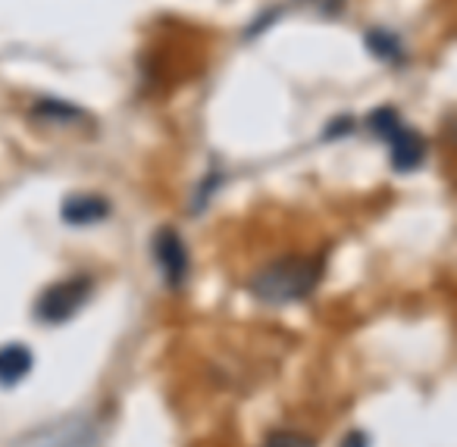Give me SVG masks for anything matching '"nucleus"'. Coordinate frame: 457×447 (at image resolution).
Listing matches in <instances>:
<instances>
[{
	"label": "nucleus",
	"mask_w": 457,
	"mask_h": 447,
	"mask_svg": "<svg viewBox=\"0 0 457 447\" xmlns=\"http://www.w3.org/2000/svg\"><path fill=\"white\" fill-rule=\"evenodd\" d=\"M323 278V263L313 257H282L251 278V291L263 303H295L313 294Z\"/></svg>",
	"instance_id": "f257e3e1"
},
{
	"label": "nucleus",
	"mask_w": 457,
	"mask_h": 447,
	"mask_svg": "<svg viewBox=\"0 0 457 447\" xmlns=\"http://www.w3.org/2000/svg\"><path fill=\"white\" fill-rule=\"evenodd\" d=\"M370 132L392 147V166L398 172H413L426 160V141L417 128H411L395 107H379L367 120Z\"/></svg>",
	"instance_id": "f03ea898"
},
{
	"label": "nucleus",
	"mask_w": 457,
	"mask_h": 447,
	"mask_svg": "<svg viewBox=\"0 0 457 447\" xmlns=\"http://www.w3.org/2000/svg\"><path fill=\"white\" fill-rule=\"evenodd\" d=\"M88 294H91L88 278H82V276L66 278V282L51 285V288L38 297V307H35V313H38L41 322H51V326H57V322L72 319V316L85 307Z\"/></svg>",
	"instance_id": "7ed1b4c3"
},
{
	"label": "nucleus",
	"mask_w": 457,
	"mask_h": 447,
	"mask_svg": "<svg viewBox=\"0 0 457 447\" xmlns=\"http://www.w3.org/2000/svg\"><path fill=\"white\" fill-rule=\"evenodd\" d=\"M151 247H154V263L160 266L166 285L170 288H182L185 278H188V247H185V241L172 228H160L154 235Z\"/></svg>",
	"instance_id": "20e7f679"
},
{
	"label": "nucleus",
	"mask_w": 457,
	"mask_h": 447,
	"mask_svg": "<svg viewBox=\"0 0 457 447\" xmlns=\"http://www.w3.org/2000/svg\"><path fill=\"white\" fill-rule=\"evenodd\" d=\"M110 203L97 195H72L63 203V219L70 226H95V222L107 219Z\"/></svg>",
	"instance_id": "39448f33"
},
{
	"label": "nucleus",
	"mask_w": 457,
	"mask_h": 447,
	"mask_svg": "<svg viewBox=\"0 0 457 447\" xmlns=\"http://www.w3.org/2000/svg\"><path fill=\"white\" fill-rule=\"evenodd\" d=\"M35 357L29 353V347L22 344H4L0 347V385L4 388H13L22 378L32 372Z\"/></svg>",
	"instance_id": "423d86ee"
},
{
	"label": "nucleus",
	"mask_w": 457,
	"mask_h": 447,
	"mask_svg": "<svg viewBox=\"0 0 457 447\" xmlns=\"http://www.w3.org/2000/svg\"><path fill=\"white\" fill-rule=\"evenodd\" d=\"M367 47L373 51V57L386 60V63H398V60L404 57V51H401V41L395 38L392 32H382V29H376V32L367 35Z\"/></svg>",
	"instance_id": "0eeeda50"
},
{
	"label": "nucleus",
	"mask_w": 457,
	"mask_h": 447,
	"mask_svg": "<svg viewBox=\"0 0 457 447\" xmlns=\"http://www.w3.org/2000/svg\"><path fill=\"white\" fill-rule=\"evenodd\" d=\"M263 447H317V444L301 432H276V435H270Z\"/></svg>",
	"instance_id": "6e6552de"
},
{
	"label": "nucleus",
	"mask_w": 457,
	"mask_h": 447,
	"mask_svg": "<svg viewBox=\"0 0 457 447\" xmlns=\"http://www.w3.org/2000/svg\"><path fill=\"white\" fill-rule=\"evenodd\" d=\"M342 447H367V438H363L361 432H351L348 438H345V444Z\"/></svg>",
	"instance_id": "1a4fd4ad"
}]
</instances>
